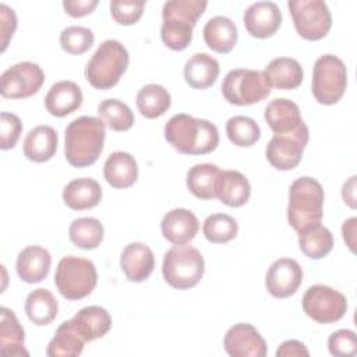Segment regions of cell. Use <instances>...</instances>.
<instances>
[{"mask_svg": "<svg viewBox=\"0 0 357 357\" xmlns=\"http://www.w3.org/2000/svg\"><path fill=\"white\" fill-rule=\"evenodd\" d=\"M163 134L165 139L183 155H206L219 145V131L213 123L185 113L172 116Z\"/></svg>", "mask_w": 357, "mask_h": 357, "instance_id": "1", "label": "cell"}, {"mask_svg": "<svg viewBox=\"0 0 357 357\" xmlns=\"http://www.w3.org/2000/svg\"><path fill=\"white\" fill-rule=\"evenodd\" d=\"M106 138V124L100 117L81 116L74 119L64 131V156L74 167L93 165Z\"/></svg>", "mask_w": 357, "mask_h": 357, "instance_id": "2", "label": "cell"}, {"mask_svg": "<svg viewBox=\"0 0 357 357\" xmlns=\"http://www.w3.org/2000/svg\"><path fill=\"white\" fill-rule=\"evenodd\" d=\"M324 199V188L318 180L308 176L296 178L289 188V225L298 233L321 223Z\"/></svg>", "mask_w": 357, "mask_h": 357, "instance_id": "3", "label": "cell"}, {"mask_svg": "<svg viewBox=\"0 0 357 357\" xmlns=\"http://www.w3.org/2000/svg\"><path fill=\"white\" fill-rule=\"evenodd\" d=\"M130 56L127 49L114 39H107L99 45L85 67L86 81L100 91L113 88L126 73Z\"/></svg>", "mask_w": 357, "mask_h": 357, "instance_id": "4", "label": "cell"}, {"mask_svg": "<svg viewBox=\"0 0 357 357\" xmlns=\"http://www.w3.org/2000/svg\"><path fill=\"white\" fill-rule=\"evenodd\" d=\"M205 272L204 257L192 245L178 244L166 251L162 264L165 282L178 290H187L199 283Z\"/></svg>", "mask_w": 357, "mask_h": 357, "instance_id": "5", "label": "cell"}, {"mask_svg": "<svg viewBox=\"0 0 357 357\" xmlns=\"http://www.w3.org/2000/svg\"><path fill=\"white\" fill-rule=\"evenodd\" d=\"M96 283L98 272L92 261L75 255H67L59 261L54 284L64 298L81 300L93 291Z\"/></svg>", "mask_w": 357, "mask_h": 357, "instance_id": "6", "label": "cell"}, {"mask_svg": "<svg viewBox=\"0 0 357 357\" xmlns=\"http://www.w3.org/2000/svg\"><path fill=\"white\" fill-rule=\"evenodd\" d=\"M347 70L342 59L335 54H322L314 63L311 89L321 105H335L344 95Z\"/></svg>", "mask_w": 357, "mask_h": 357, "instance_id": "7", "label": "cell"}, {"mask_svg": "<svg viewBox=\"0 0 357 357\" xmlns=\"http://www.w3.org/2000/svg\"><path fill=\"white\" fill-rule=\"evenodd\" d=\"M222 93L230 105L248 106L268 98L271 86L262 71L236 68L226 74L222 82Z\"/></svg>", "mask_w": 357, "mask_h": 357, "instance_id": "8", "label": "cell"}, {"mask_svg": "<svg viewBox=\"0 0 357 357\" xmlns=\"http://www.w3.org/2000/svg\"><path fill=\"white\" fill-rule=\"evenodd\" d=\"M294 28L307 40H319L332 26V15L324 0H289Z\"/></svg>", "mask_w": 357, "mask_h": 357, "instance_id": "9", "label": "cell"}, {"mask_svg": "<svg viewBox=\"0 0 357 357\" xmlns=\"http://www.w3.org/2000/svg\"><path fill=\"white\" fill-rule=\"evenodd\" d=\"M303 311L318 324H332L342 319L347 310V300L343 293L325 286H310L301 300Z\"/></svg>", "mask_w": 357, "mask_h": 357, "instance_id": "10", "label": "cell"}, {"mask_svg": "<svg viewBox=\"0 0 357 357\" xmlns=\"http://www.w3.org/2000/svg\"><path fill=\"white\" fill-rule=\"evenodd\" d=\"M45 82L39 64L20 61L8 67L0 77V93L7 99H25L35 95Z\"/></svg>", "mask_w": 357, "mask_h": 357, "instance_id": "11", "label": "cell"}, {"mask_svg": "<svg viewBox=\"0 0 357 357\" xmlns=\"http://www.w3.org/2000/svg\"><path fill=\"white\" fill-rule=\"evenodd\" d=\"M308 138L310 131L307 124L293 132L273 134L266 145L265 156L275 169L291 170L301 162Z\"/></svg>", "mask_w": 357, "mask_h": 357, "instance_id": "12", "label": "cell"}, {"mask_svg": "<svg viewBox=\"0 0 357 357\" xmlns=\"http://www.w3.org/2000/svg\"><path fill=\"white\" fill-rule=\"evenodd\" d=\"M303 283V269L296 259L279 258L271 264L265 275V286L271 296L286 298L293 296Z\"/></svg>", "mask_w": 357, "mask_h": 357, "instance_id": "13", "label": "cell"}, {"mask_svg": "<svg viewBox=\"0 0 357 357\" xmlns=\"http://www.w3.org/2000/svg\"><path fill=\"white\" fill-rule=\"evenodd\" d=\"M225 350L231 357H265L266 342L251 324L238 322L230 326L223 339Z\"/></svg>", "mask_w": 357, "mask_h": 357, "instance_id": "14", "label": "cell"}, {"mask_svg": "<svg viewBox=\"0 0 357 357\" xmlns=\"http://www.w3.org/2000/svg\"><path fill=\"white\" fill-rule=\"evenodd\" d=\"M243 21L247 32L258 39L273 36L282 24V11L273 1H257L250 4Z\"/></svg>", "mask_w": 357, "mask_h": 357, "instance_id": "15", "label": "cell"}, {"mask_svg": "<svg viewBox=\"0 0 357 357\" xmlns=\"http://www.w3.org/2000/svg\"><path fill=\"white\" fill-rule=\"evenodd\" d=\"M52 266L50 252L40 245H28L22 248L15 261L18 278L29 284L39 283L47 278Z\"/></svg>", "mask_w": 357, "mask_h": 357, "instance_id": "16", "label": "cell"}, {"mask_svg": "<svg viewBox=\"0 0 357 357\" xmlns=\"http://www.w3.org/2000/svg\"><path fill=\"white\" fill-rule=\"evenodd\" d=\"M199 229L197 216L185 208H174L169 211L160 222L163 237L174 245L191 241Z\"/></svg>", "mask_w": 357, "mask_h": 357, "instance_id": "17", "label": "cell"}, {"mask_svg": "<svg viewBox=\"0 0 357 357\" xmlns=\"http://www.w3.org/2000/svg\"><path fill=\"white\" fill-rule=\"evenodd\" d=\"M120 268L130 282L146 280L155 268V255L144 243H130L120 255Z\"/></svg>", "mask_w": 357, "mask_h": 357, "instance_id": "18", "label": "cell"}, {"mask_svg": "<svg viewBox=\"0 0 357 357\" xmlns=\"http://www.w3.org/2000/svg\"><path fill=\"white\" fill-rule=\"evenodd\" d=\"M74 331L86 342L103 337L112 328V317L103 307L88 305L81 308L71 319Z\"/></svg>", "mask_w": 357, "mask_h": 357, "instance_id": "19", "label": "cell"}, {"mask_svg": "<svg viewBox=\"0 0 357 357\" xmlns=\"http://www.w3.org/2000/svg\"><path fill=\"white\" fill-rule=\"evenodd\" d=\"M82 91L74 81H59L45 96V107L54 117H66L82 105Z\"/></svg>", "mask_w": 357, "mask_h": 357, "instance_id": "20", "label": "cell"}, {"mask_svg": "<svg viewBox=\"0 0 357 357\" xmlns=\"http://www.w3.org/2000/svg\"><path fill=\"white\" fill-rule=\"evenodd\" d=\"M264 117L273 134L293 132L305 124L298 106L286 98L271 100L265 107Z\"/></svg>", "mask_w": 357, "mask_h": 357, "instance_id": "21", "label": "cell"}, {"mask_svg": "<svg viewBox=\"0 0 357 357\" xmlns=\"http://www.w3.org/2000/svg\"><path fill=\"white\" fill-rule=\"evenodd\" d=\"M57 145L59 137L56 130L50 126L40 124L26 134L22 151L28 160L35 163H45L56 155Z\"/></svg>", "mask_w": 357, "mask_h": 357, "instance_id": "22", "label": "cell"}, {"mask_svg": "<svg viewBox=\"0 0 357 357\" xmlns=\"http://www.w3.org/2000/svg\"><path fill=\"white\" fill-rule=\"evenodd\" d=\"M103 176L113 188H128L138 178V163L131 153L116 151L107 156L103 165Z\"/></svg>", "mask_w": 357, "mask_h": 357, "instance_id": "23", "label": "cell"}, {"mask_svg": "<svg viewBox=\"0 0 357 357\" xmlns=\"http://www.w3.org/2000/svg\"><path fill=\"white\" fill-rule=\"evenodd\" d=\"M251 185L248 178L238 170H223L216 183V198L231 208L243 206L248 202Z\"/></svg>", "mask_w": 357, "mask_h": 357, "instance_id": "24", "label": "cell"}, {"mask_svg": "<svg viewBox=\"0 0 357 357\" xmlns=\"http://www.w3.org/2000/svg\"><path fill=\"white\" fill-rule=\"evenodd\" d=\"M202 33L206 46L220 54L231 52L238 39L236 24L225 15H215L209 18L202 29Z\"/></svg>", "mask_w": 357, "mask_h": 357, "instance_id": "25", "label": "cell"}, {"mask_svg": "<svg viewBox=\"0 0 357 357\" xmlns=\"http://www.w3.org/2000/svg\"><path fill=\"white\" fill-rule=\"evenodd\" d=\"M269 86L283 91H291L303 82V67L291 57H276L262 71Z\"/></svg>", "mask_w": 357, "mask_h": 357, "instance_id": "26", "label": "cell"}, {"mask_svg": "<svg viewBox=\"0 0 357 357\" xmlns=\"http://www.w3.org/2000/svg\"><path fill=\"white\" fill-rule=\"evenodd\" d=\"M102 199L100 184L91 177L74 178L63 190L64 204L74 211L95 208Z\"/></svg>", "mask_w": 357, "mask_h": 357, "instance_id": "27", "label": "cell"}, {"mask_svg": "<svg viewBox=\"0 0 357 357\" xmlns=\"http://www.w3.org/2000/svg\"><path fill=\"white\" fill-rule=\"evenodd\" d=\"M220 73L219 63L208 53L192 54L184 66V79L194 89H206L212 86Z\"/></svg>", "mask_w": 357, "mask_h": 357, "instance_id": "28", "label": "cell"}, {"mask_svg": "<svg viewBox=\"0 0 357 357\" xmlns=\"http://www.w3.org/2000/svg\"><path fill=\"white\" fill-rule=\"evenodd\" d=\"M25 332L13 310L1 307L0 310V351L6 356L20 357L29 353L24 347Z\"/></svg>", "mask_w": 357, "mask_h": 357, "instance_id": "29", "label": "cell"}, {"mask_svg": "<svg viewBox=\"0 0 357 357\" xmlns=\"http://www.w3.org/2000/svg\"><path fill=\"white\" fill-rule=\"evenodd\" d=\"M220 169L212 163H198L187 172V188L199 199L216 198V183Z\"/></svg>", "mask_w": 357, "mask_h": 357, "instance_id": "30", "label": "cell"}, {"mask_svg": "<svg viewBox=\"0 0 357 357\" xmlns=\"http://www.w3.org/2000/svg\"><path fill=\"white\" fill-rule=\"evenodd\" d=\"M25 312L31 322L45 326L57 317L59 304L53 293L47 289H35L26 296Z\"/></svg>", "mask_w": 357, "mask_h": 357, "instance_id": "31", "label": "cell"}, {"mask_svg": "<svg viewBox=\"0 0 357 357\" xmlns=\"http://www.w3.org/2000/svg\"><path fill=\"white\" fill-rule=\"evenodd\" d=\"M135 103L144 117L156 119L170 109L172 98L167 89L162 85L148 84L138 91Z\"/></svg>", "mask_w": 357, "mask_h": 357, "instance_id": "32", "label": "cell"}, {"mask_svg": "<svg viewBox=\"0 0 357 357\" xmlns=\"http://www.w3.org/2000/svg\"><path fill=\"white\" fill-rule=\"evenodd\" d=\"M298 245L305 257L311 259H321L332 251L333 236L328 227L318 223L298 231Z\"/></svg>", "mask_w": 357, "mask_h": 357, "instance_id": "33", "label": "cell"}, {"mask_svg": "<svg viewBox=\"0 0 357 357\" xmlns=\"http://www.w3.org/2000/svg\"><path fill=\"white\" fill-rule=\"evenodd\" d=\"M105 236V229L96 218L74 219L68 227L70 241L82 250H95L100 245Z\"/></svg>", "mask_w": 357, "mask_h": 357, "instance_id": "34", "label": "cell"}, {"mask_svg": "<svg viewBox=\"0 0 357 357\" xmlns=\"http://www.w3.org/2000/svg\"><path fill=\"white\" fill-rule=\"evenodd\" d=\"M85 340L74 331L68 321H64L47 344L46 354L49 357H77L82 353Z\"/></svg>", "mask_w": 357, "mask_h": 357, "instance_id": "35", "label": "cell"}, {"mask_svg": "<svg viewBox=\"0 0 357 357\" xmlns=\"http://www.w3.org/2000/svg\"><path fill=\"white\" fill-rule=\"evenodd\" d=\"M98 114L113 131H127L134 126V113L119 99H105L98 106Z\"/></svg>", "mask_w": 357, "mask_h": 357, "instance_id": "36", "label": "cell"}, {"mask_svg": "<svg viewBox=\"0 0 357 357\" xmlns=\"http://www.w3.org/2000/svg\"><path fill=\"white\" fill-rule=\"evenodd\" d=\"M205 238L213 244L231 241L238 233V225L234 218L227 213H212L206 216L202 225Z\"/></svg>", "mask_w": 357, "mask_h": 357, "instance_id": "37", "label": "cell"}, {"mask_svg": "<svg viewBox=\"0 0 357 357\" xmlns=\"http://www.w3.org/2000/svg\"><path fill=\"white\" fill-rule=\"evenodd\" d=\"M226 134L236 146L248 148L261 138V128L257 121L248 116H234L226 123Z\"/></svg>", "mask_w": 357, "mask_h": 357, "instance_id": "38", "label": "cell"}, {"mask_svg": "<svg viewBox=\"0 0 357 357\" xmlns=\"http://www.w3.org/2000/svg\"><path fill=\"white\" fill-rule=\"evenodd\" d=\"M208 3L204 0H170L163 4L162 18L177 20L191 26L197 25Z\"/></svg>", "mask_w": 357, "mask_h": 357, "instance_id": "39", "label": "cell"}, {"mask_svg": "<svg viewBox=\"0 0 357 357\" xmlns=\"http://www.w3.org/2000/svg\"><path fill=\"white\" fill-rule=\"evenodd\" d=\"M194 26L180 22L177 20L163 18L160 26L162 42L172 50H184L192 40Z\"/></svg>", "mask_w": 357, "mask_h": 357, "instance_id": "40", "label": "cell"}, {"mask_svg": "<svg viewBox=\"0 0 357 357\" xmlns=\"http://www.w3.org/2000/svg\"><path fill=\"white\" fill-rule=\"evenodd\" d=\"M95 42L93 32L89 28L71 25L61 31L60 46L66 53L82 54L88 52Z\"/></svg>", "mask_w": 357, "mask_h": 357, "instance_id": "41", "label": "cell"}, {"mask_svg": "<svg viewBox=\"0 0 357 357\" xmlns=\"http://www.w3.org/2000/svg\"><path fill=\"white\" fill-rule=\"evenodd\" d=\"M144 7V0H114L110 3V14L120 25H134L142 17Z\"/></svg>", "mask_w": 357, "mask_h": 357, "instance_id": "42", "label": "cell"}, {"mask_svg": "<svg viewBox=\"0 0 357 357\" xmlns=\"http://www.w3.org/2000/svg\"><path fill=\"white\" fill-rule=\"evenodd\" d=\"M22 132V123L14 113L1 112L0 114V148L3 151L11 149L17 145Z\"/></svg>", "mask_w": 357, "mask_h": 357, "instance_id": "43", "label": "cell"}, {"mask_svg": "<svg viewBox=\"0 0 357 357\" xmlns=\"http://www.w3.org/2000/svg\"><path fill=\"white\" fill-rule=\"evenodd\" d=\"M328 349L332 356L351 357L357 353L356 333L350 329H339L328 339Z\"/></svg>", "mask_w": 357, "mask_h": 357, "instance_id": "44", "label": "cell"}, {"mask_svg": "<svg viewBox=\"0 0 357 357\" xmlns=\"http://www.w3.org/2000/svg\"><path fill=\"white\" fill-rule=\"evenodd\" d=\"M17 29V15L13 8L6 4H0V31H1V52L8 46L10 39L13 38Z\"/></svg>", "mask_w": 357, "mask_h": 357, "instance_id": "45", "label": "cell"}, {"mask_svg": "<svg viewBox=\"0 0 357 357\" xmlns=\"http://www.w3.org/2000/svg\"><path fill=\"white\" fill-rule=\"evenodd\" d=\"M96 6H98V0H64L63 1L64 11L74 18H79L91 14L96 8Z\"/></svg>", "mask_w": 357, "mask_h": 357, "instance_id": "46", "label": "cell"}, {"mask_svg": "<svg viewBox=\"0 0 357 357\" xmlns=\"http://www.w3.org/2000/svg\"><path fill=\"white\" fill-rule=\"evenodd\" d=\"M301 357V356H310V351L307 346L298 340L290 339L284 340L276 350V357Z\"/></svg>", "mask_w": 357, "mask_h": 357, "instance_id": "47", "label": "cell"}, {"mask_svg": "<svg viewBox=\"0 0 357 357\" xmlns=\"http://www.w3.org/2000/svg\"><path fill=\"white\" fill-rule=\"evenodd\" d=\"M356 231H357V218H350L343 222L342 234L347 247L351 252H356Z\"/></svg>", "mask_w": 357, "mask_h": 357, "instance_id": "48", "label": "cell"}, {"mask_svg": "<svg viewBox=\"0 0 357 357\" xmlns=\"http://www.w3.org/2000/svg\"><path fill=\"white\" fill-rule=\"evenodd\" d=\"M356 176H351L342 187V198L350 206L356 208Z\"/></svg>", "mask_w": 357, "mask_h": 357, "instance_id": "49", "label": "cell"}]
</instances>
